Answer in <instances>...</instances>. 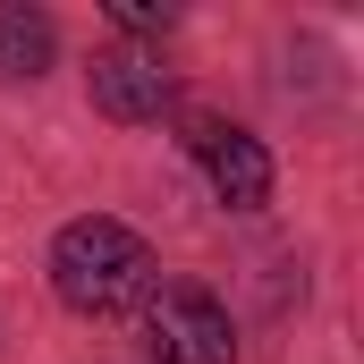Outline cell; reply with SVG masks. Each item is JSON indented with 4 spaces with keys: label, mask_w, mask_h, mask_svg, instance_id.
Returning a JSON list of instances; mask_svg holds the SVG:
<instances>
[{
    "label": "cell",
    "mask_w": 364,
    "mask_h": 364,
    "mask_svg": "<svg viewBox=\"0 0 364 364\" xmlns=\"http://www.w3.org/2000/svg\"><path fill=\"white\" fill-rule=\"evenodd\" d=\"M51 288H60L68 314L110 322V314H127V305L153 296V246L127 220H102V212L93 220H68L51 237Z\"/></svg>",
    "instance_id": "6da1fadb"
},
{
    "label": "cell",
    "mask_w": 364,
    "mask_h": 364,
    "mask_svg": "<svg viewBox=\"0 0 364 364\" xmlns=\"http://www.w3.org/2000/svg\"><path fill=\"white\" fill-rule=\"evenodd\" d=\"M144 348L153 364H237V331L203 288H161L144 296Z\"/></svg>",
    "instance_id": "7a4b0ae2"
},
{
    "label": "cell",
    "mask_w": 364,
    "mask_h": 364,
    "mask_svg": "<svg viewBox=\"0 0 364 364\" xmlns=\"http://www.w3.org/2000/svg\"><path fill=\"white\" fill-rule=\"evenodd\" d=\"M195 153H203L212 195H220L229 212H263V203H272V153H263L246 127H220V119H203V127H195Z\"/></svg>",
    "instance_id": "3957f363"
},
{
    "label": "cell",
    "mask_w": 364,
    "mask_h": 364,
    "mask_svg": "<svg viewBox=\"0 0 364 364\" xmlns=\"http://www.w3.org/2000/svg\"><path fill=\"white\" fill-rule=\"evenodd\" d=\"M93 110H110V119H127V127H136V119H161V110H170V68H161L153 51H127V43L102 51V60H93Z\"/></svg>",
    "instance_id": "277c9868"
},
{
    "label": "cell",
    "mask_w": 364,
    "mask_h": 364,
    "mask_svg": "<svg viewBox=\"0 0 364 364\" xmlns=\"http://www.w3.org/2000/svg\"><path fill=\"white\" fill-rule=\"evenodd\" d=\"M43 60H51V17L0 9V77H43Z\"/></svg>",
    "instance_id": "5b68a950"
},
{
    "label": "cell",
    "mask_w": 364,
    "mask_h": 364,
    "mask_svg": "<svg viewBox=\"0 0 364 364\" xmlns=\"http://www.w3.org/2000/svg\"><path fill=\"white\" fill-rule=\"evenodd\" d=\"M110 17H119L127 34H153V26H170V9H153V0H119Z\"/></svg>",
    "instance_id": "8992f818"
}]
</instances>
